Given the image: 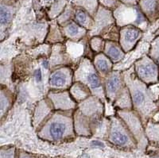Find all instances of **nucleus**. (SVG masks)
<instances>
[{
    "label": "nucleus",
    "mask_w": 159,
    "mask_h": 158,
    "mask_svg": "<svg viewBox=\"0 0 159 158\" xmlns=\"http://www.w3.org/2000/svg\"><path fill=\"white\" fill-rule=\"evenodd\" d=\"M123 77L125 84L130 94L133 109L140 115L143 124H146L159 111L157 99H155L149 85L138 77L134 68L125 71Z\"/></svg>",
    "instance_id": "1"
},
{
    "label": "nucleus",
    "mask_w": 159,
    "mask_h": 158,
    "mask_svg": "<svg viewBox=\"0 0 159 158\" xmlns=\"http://www.w3.org/2000/svg\"><path fill=\"white\" fill-rule=\"evenodd\" d=\"M74 111H55L43 126L38 129V135L44 140L60 142L73 138Z\"/></svg>",
    "instance_id": "2"
},
{
    "label": "nucleus",
    "mask_w": 159,
    "mask_h": 158,
    "mask_svg": "<svg viewBox=\"0 0 159 158\" xmlns=\"http://www.w3.org/2000/svg\"><path fill=\"white\" fill-rule=\"evenodd\" d=\"M102 79L92 59L88 56L82 57L74 71V81H79L86 85L90 89L92 95L104 102L106 96Z\"/></svg>",
    "instance_id": "3"
},
{
    "label": "nucleus",
    "mask_w": 159,
    "mask_h": 158,
    "mask_svg": "<svg viewBox=\"0 0 159 158\" xmlns=\"http://www.w3.org/2000/svg\"><path fill=\"white\" fill-rule=\"evenodd\" d=\"M113 15L116 19V25L121 28L128 25H133L141 29L147 28L150 23L139 5H130L119 2L117 7L113 11Z\"/></svg>",
    "instance_id": "4"
},
{
    "label": "nucleus",
    "mask_w": 159,
    "mask_h": 158,
    "mask_svg": "<svg viewBox=\"0 0 159 158\" xmlns=\"http://www.w3.org/2000/svg\"><path fill=\"white\" fill-rule=\"evenodd\" d=\"M108 139L111 143L121 148H132L137 143L134 136L117 114L109 119Z\"/></svg>",
    "instance_id": "5"
},
{
    "label": "nucleus",
    "mask_w": 159,
    "mask_h": 158,
    "mask_svg": "<svg viewBox=\"0 0 159 158\" xmlns=\"http://www.w3.org/2000/svg\"><path fill=\"white\" fill-rule=\"evenodd\" d=\"M133 68L138 77L149 86L158 83L159 68L149 55L136 61Z\"/></svg>",
    "instance_id": "6"
},
{
    "label": "nucleus",
    "mask_w": 159,
    "mask_h": 158,
    "mask_svg": "<svg viewBox=\"0 0 159 158\" xmlns=\"http://www.w3.org/2000/svg\"><path fill=\"white\" fill-rule=\"evenodd\" d=\"M116 114L124 122L128 129L134 136L136 142L146 141V132H145L143 122L141 117L134 109L132 110H116Z\"/></svg>",
    "instance_id": "7"
},
{
    "label": "nucleus",
    "mask_w": 159,
    "mask_h": 158,
    "mask_svg": "<svg viewBox=\"0 0 159 158\" xmlns=\"http://www.w3.org/2000/svg\"><path fill=\"white\" fill-rule=\"evenodd\" d=\"M74 82V71L70 67L60 66L51 72L49 77L50 90H69Z\"/></svg>",
    "instance_id": "8"
},
{
    "label": "nucleus",
    "mask_w": 159,
    "mask_h": 158,
    "mask_svg": "<svg viewBox=\"0 0 159 158\" xmlns=\"http://www.w3.org/2000/svg\"><path fill=\"white\" fill-rule=\"evenodd\" d=\"M94 26L89 31L90 37L102 36L111 27L116 25V19L113 15V11L103 6L99 5L97 11L94 15Z\"/></svg>",
    "instance_id": "9"
},
{
    "label": "nucleus",
    "mask_w": 159,
    "mask_h": 158,
    "mask_svg": "<svg viewBox=\"0 0 159 158\" xmlns=\"http://www.w3.org/2000/svg\"><path fill=\"white\" fill-rule=\"evenodd\" d=\"M77 109L92 121V126L102 121L104 113L103 101L95 95H91L83 102H80Z\"/></svg>",
    "instance_id": "10"
},
{
    "label": "nucleus",
    "mask_w": 159,
    "mask_h": 158,
    "mask_svg": "<svg viewBox=\"0 0 159 158\" xmlns=\"http://www.w3.org/2000/svg\"><path fill=\"white\" fill-rule=\"evenodd\" d=\"M143 30L133 25L123 26L119 29V43L126 53L130 52L143 38Z\"/></svg>",
    "instance_id": "11"
},
{
    "label": "nucleus",
    "mask_w": 159,
    "mask_h": 158,
    "mask_svg": "<svg viewBox=\"0 0 159 158\" xmlns=\"http://www.w3.org/2000/svg\"><path fill=\"white\" fill-rule=\"evenodd\" d=\"M103 85L106 99L113 103L126 85L123 72L113 70L107 77L104 78Z\"/></svg>",
    "instance_id": "12"
},
{
    "label": "nucleus",
    "mask_w": 159,
    "mask_h": 158,
    "mask_svg": "<svg viewBox=\"0 0 159 158\" xmlns=\"http://www.w3.org/2000/svg\"><path fill=\"white\" fill-rule=\"evenodd\" d=\"M47 97L52 102L55 111H75L78 106L69 90H50Z\"/></svg>",
    "instance_id": "13"
},
{
    "label": "nucleus",
    "mask_w": 159,
    "mask_h": 158,
    "mask_svg": "<svg viewBox=\"0 0 159 158\" xmlns=\"http://www.w3.org/2000/svg\"><path fill=\"white\" fill-rule=\"evenodd\" d=\"M55 109L52 102L49 98L44 99L40 101L35 107L34 115V126L38 129L42 127L49 117L51 116Z\"/></svg>",
    "instance_id": "14"
},
{
    "label": "nucleus",
    "mask_w": 159,
    "mask_h": 158,
    "mask_svg": "<svg viewBox=\"0 0 159 158\" xmlns=\"http://www.w3.org/2000/svg\"><path fill=\"white\" fill-rule=\"evenodd\" d=\"M61 31L65 38H69L70 41L75 42H79L89 34L88 29L82 27L75 21H71L62 25Z\"/></svg>",
    "instance_id": "15"
},
{
    "label": "nucleus",
    "mask_w": 159,
    "mask_h": 158,
    "mask_svg": "<svg viewBox=\"0 0 159 158\" xmlns=\"http://www.w3.org/2000/svg\"><path fill=\"white\" fill-rule=\"evenodd\" d=\"M73 119H74L75 132L77 134L89 136L92 132V122L90 119L84 115L79 110L76 108L73 112Z\"/></svg>",
    "instance_id": "16"
},
{
    "label": "nucleus",
    "mask_w": 159,
    "mask_h": 158,
    "mask_svg": "<svg viewBox=\"0 0 159 158\" xmlns=\"http://www.w3.org/2000/svg\"><path fill=\"white\" fill-rule=\"evenodd\" d=\"M138 5L150 23L159 19V0H139Z\"/></svg>",
    "instance_id": "17"
},
{
    "label": "nucleus",
    "mask_w": 159,
    "mask_h": 158,
    "mask_svg": "<svg viewBox=\"0 0 159 158\" xmlns=\"http://www.w3.org/2000/svg\"><path fill=\"white\" fill-rule=\"evenodd\" d=\"M92 61H93L96 70L103 79L107 77V75L113 71L114 64L112 63V61L103 52L96 54Z\"/></svg>",
    "instance_id": "18"
},
{
    "label": "nucleus",
    "mask_w": 159,
    "mask_h": 158,
    "mask_svg": "<svg viewBox=\"0 0 159 158\" xmlns=\"http://www.w3.org/2000/svg\"><path fill=\"white\" fill-rule=\"evenodd\" d=\"M103 52L112 61L113 64L120 62L124 58L126 54L119 42L114 41H106Z\"/></svg>",
    "instance_id": "19"
},
{
    "label": "nucleus",
    "mask_w": 159,
    "mask_h": 158,
    "mask_svg": "<svg viewBox=\"0 0 159 158\" xmlns=\"http://www.w3.org/2000/svg\"><path fill=\"white\" fill-rule=\"evenodd\" d=\"M69 91L72 97L76 100L78 104L92 95L90 89L79 81H74Z\"/></svg>",
    "instance_id": "20"
},
{
    "label": "nucleus",
    "mask_w": 159,
    "mask_h": 158,
    "mask_svg": "<svg viewBox=\"0 0 159 158\" xmlns=\"http://www.w3.org/2000/svg\"><path fill=\"white\" fill-rule=\"evenodd\" d=\"M74 21L89 31L94 26V18L87 11L80 7L75 9Z\"/></svg>",
    "instance_id": "21"
},
{
    "label": "nucleus",
    "mask_w": 159,
    "mask_h": 158,
    "mask_svg": "<svg viewBox=\"0 0 159 158\" xmlns=\"http://www.w3.org/2000/svg\"><path fill=\"white\" fill-rule=\"evenodd\" d=\"M113 105L117 110H132L133 104H132L131 97L129 92L128 88L125 85L121 92L119 94Z\"/></svg>",
    "instance_id": "22"
},
{
    "label": "nucleus",
    "mask_w": 159,
    "mask_h": 158,
    "mask_svg": "<svg viewBox=\"0 0 159 158\" xmlns=\"http://www.w3.org/2000/svg\"><path fill=\"white\" fill-rule=\"evenodd\" d=\"M13 18V10L9 4L1 2L0 10V23H1V35L4 30L7 29Z\"/></svg>",
    "instance_id": "23"
},
{
    "label": "nucleus",
    "mask_w": 159,
    "mask_h": 158,
    "mask_svg": "<svg viewBox=\"0 0 159 158\" xmlns=\"http://www.w3.org/2000/svg\"><path fill=\"white\" fill-rule=\"evenodd\" d=\"M13 95L10 90L2 86L1 88V100H0V112L1 119H3V116L7 113L11 108L13 102Z\"/></svg>",
    "instance_id": "24"
},
{
    "label": "nucleus",
    "mask_w": 159,
    "mask_h": 158,
    "mask_svg": "<svg viewBox=\"0 0 159 158\" xmlns=\"http://www.w3.org/2000/svg\"><path fill=\"white\" fill-rule=\"evenodd\" d=\"M145 125H147L145 127L146 135L153 141L159 142V122L151 119Z\"/></svg>",
    "instance_id": "25"
},
{
    "label": "nucleus",
    "mask_w": 159,
    "mask_h": 158,
    "mask_svg": "<svg viewBox=\"0 0 159 158\" xmlns=\"http://www.w3.org/2000/svg\"><path fill=\"white\" fill-rule=\"evenodd\" d=\"M105 42H106V40L103 39L101 36H94L91 38L89 46L92 52L97 54L99 52H103Z\"/></svg>",
    "instance_id": "26"
},
{
    "label": "nucleus",
    "mask_w": 159,
    "mask_h": 158,
    "mask_svg": "<svg viewBox=\"0 0 159 158\" xmlns=\"http://www.w3.org/2000/svg\"><path fill=\"white\" fill-rule=\"evenodd\" d=\"M148 55L154 60L159 68V35H156L150 44Z\"/></svg>",
    "instance_id": "27"
},
{
    "label": "nucleus",
    "mask_w": 159,
    "mask_h": 158,
    "mask_svg": "<svg viewBox=\"0 0 159 158\" xmlns=\"http://www.w3.org/2000/svg\"><path fill=\"white\" fill-rule=\"evenodd\" d=\"M34 77L35 79H36L38 82H41L42 80V70H41V68H38L35 72L34 74Z\"/></svg>",
    "instance_id": "28"
},
{
    "label": "nucleus",
    "mask_w": 159,
    "mask_h": 158,
    "mask_svg": "<svg viewBox=\"0 0 159 158\" xmlns=\"http://www.w3.org/2000/svg\"><path fill=\"white\" fill-rule=\"evenodd\" d=\"M120 2L126 4H130V5H137L139 0H120Z\"/></svg>",
    "instance_id": "29"
},
{
    "label": "nucleus",
    "mask_w": 159,
    "mask_h": 158,
    "mask_svg": "<svg viewBox=\"0 0 159 158\" xmlns=\"http://www.w3.org/2000/svg\"><path fill=\"white\" fill-rule=\"evenodd\" d=\"M19 158H34L31 154L27 153H25V152H22L19 155Z\"/></svg>",
    "instance_id": "30"
},
{
    "label": "nucleus",
    "mask_w": 159,
    "mask_h": 158,
    "mask_svg": "<svg viewBox=\"0 0 159 158\" xmlns=\"http://www.w3.org/2000/svg\"><path fill=\"white\" fill-rule=\"evenodd\" d=\"M157 105H158V106H159V98H158V99H157Z\"/></svg>",
    "instance_id": "31"
}]
</instances>
